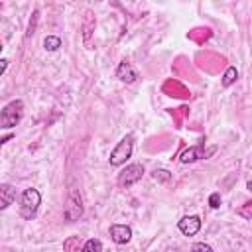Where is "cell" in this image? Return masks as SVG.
<instances>
[{
    "label": "cell",
    "mask_w": 252,
    "mask_h": 252,
    "mask_svg": "<svg viewBox=\"0 0 252 252\" xmlns=\"http://www.w3.org/2000/svg\"><path fill=\"white\" fill-rule=\"evenodd\" d=\"M39 205H41V193L35 187L24 189L22 197H20V217L26 220H32L37 215Z\"/></svg>",
    "instance_id": "6da1fadb"
},
{
    "label": "cell",
    "mask_w": 252,
    "mask_h": 252,
    "mask_svg": "<svg viewBox=\"0 0 252 252\" xmlns=\"http://www.w3.org/2000/svg\"><path fill=\"white\" fill-rule=\"evenodd\" d=\"M22 114H24V100L22 98L10 100L0 110V128H4V130L16 128L20 124V120H22Z\"/></svg>",
    "instance_id": "7a4b0ae2"
},
{
    "label": "cell",
    "mask_w": 252,
    "mask_h": 252,
    "mask_svg": "<svg viewBox=\"0 0 252 252\" xmlns=\"http://www.w3.org/2000/svg\"><path fill=\"white\" fill-rule=\"evenodd\" d=\"M132 152H134V136H132V134H128V136H124V138H122V140L112 148L110 158H108L110 165H112V167L124 165V163L132 158Z\"/></svg>",
    "instance_id": "3957f363"
},
{
    "label": "cell",
    "mask_w": 252,
    "mask_h": 252,
    "mask_svg": "<svg viewBox=\"0 0 252 252\" xmlns=\"http://www.w3.org/2000/svg\"><path fill=\"white\" fill-rule=\"evenodd\" d=\"M83 215V197L79 193L77 187H73L67 195V203H65V209H63V219L67 222H75L79 220Z\"/></svg>",
    "instance_id": "277c9868"
},
{
    "label": "cell",
    "mask_w": 252,
    "mask_h": 252,
    "mask_svg": "<svg viewBox=\"0 0 252 252\" xmlns=\"http://www.w3.org/2000/svg\"><path fill=\"white\" fill-rule=\"evenodd\" d=\"M144 173H146V169H144L142 163H130V165H126V167L118 173L116 181H118V185H120L122 189H128L130 185L138 183V181L142 179Z\"/></svg>",
    "instance_id": "5b68a950"
},
{
    "label": "cell",
    "mask_w": 252,
    "mask_h": 252,
    "mask_svg": "<svg viewBox=\"0 0 252 252\" xmlns=\"http://www.w3.org/2000/svg\"><path fill=\"white\" fill-rule=\"evenodd\" d=\"M201 217L197 215H185L181 220H177V228L183 236H195L201 230Z\"/></svg>",
    "instance_id": "8992f818"
},
{
    "label": "cell",
    "mask_w": 252,
    "mask_h": 252,
    "mask_svg": "<svg viewBox=\"0 0 252 252\" xmlns=\"http://www.w3.org/2000/svg\"><path fill=\"white\" fill-rule=\"evenodd\" d=\"M108 234L114 244H128L132 240V228L128 224H110Z\"/></svg>",
    "instance_id": "52a82bcc"
},
{
    "label": "cell",
    "mask_w": 252,
    "mask_h": 252,
    "mask_svg": "<svg viewBox=\"0 0 252 252\" xmlns=\"http://www.w3.org/2000/svg\"><path fill=\"white\" fill-rule=\"evenodd\" d=\"M116 79H120L122 83H134L136 79H138V73L132 69V65L124 59V61H120L118 63V67H116Z\"/></svg>",
    "instance_id": "ba28073f"
},
{
    "label": "cell",
    "mask_w": 252,
    "mask_h": 252,
    "mask_svg": "<svg viewBox=\"0 0 252 252\" xmlns=\"http://www.w3.org/2000/svg\"><path fill=\"white\" fill-rule=\"evenodd\" d=\"M16 201V187L12 183H0V211L8 209Z\"/></svg>",
    "instance_id": "9c48e42d"
},
{
    "label": "cell",
    "mask_w": 252,
    "mask_h": 252,
    "mask_svg": "<svg viewBox=\"0 0 252 252\" xmlns=\"http://www.w3.org/2000/svg\"><path fill=\"white\" fill-rule=\"evenodd\" d=\"M201 158H205L201 152H199V148H189V150H185L181 156H179V161L181 163H191V161H197V159H201Z\"/></svg>",
    "instance_id": "30bf717a"
},
{
    "label": "cell",
    "mask_w": 252,
    "mask_h": 252,
    "mask_svg": "<svg viewBox=\"0 0 252 252\" xmlns=\"http://www.w3.org/2000/svg\"><path fill=\"white\" fill-rule=\"evenodd\" d=\"M94 16H93V12L91 10H87L85 12V24H83V30H85V41H89V37H91V33H93V30H94Z\"/></svg>",
    "instance_id": "8fae6325"
},
{
    "label": "cell",
    "mask_w": 252,
    "mask_h": 252,
    "mask_svg": "<svg viewBox=\"0 0 252 252\" xmlns=\"http://www.w3.org/2000/svg\"><path fill=\"white\" fill-rule=\"evenodd\" d=\"M79 252H102V242L98 238H89L83 242Z\"/></svg>",
    "instance_id": "7c38bea8"
},
{
    "label": "cell",
    "mask_w": 252,
    "mask_h": 252,
    "mask_svg": "<svg viewBox=\"0 0 252 252\" xmlns=\"http://www.w3.org/2000/svg\"><path fill=\"white\" fill-rule=\"evenodd\" d=\"M81 238L79 236H69L65 242H63V250L65 252H79L81 250Z\"/></svg>",
    "instance_id": "4fadbf2b"
},
{
    "label": "cell",
    "mask_w": 252,
    "mask_h": 252,
    "mask_svg": "<svg viewBox=\"0 0 252 252\" xmlns=\"http://www.w3.org/2000/svg\"><path fill=\"white\" fill-rule=\"evenodd\" d=\"M236 79H238V71H236V67H228V69L224 71V75H222V87H230V85H234Z\"/></svg>",
    "instance_id": "5bb4252c"
},
{
    "label": "cell",
    "mask_w": 252,
    "mask_h": 252,
    "mask_svg": "<svg viewBox=\"0 0 252 252\" xmlns=\"http://www.w3.org/2000/svg\"><path fill=\"white\" fill-rule=\"evenodd\" d=\"M43 47H45V51H57L61 47V39L57 35H47L43 39Z\"/></svg>",
    "instance_id": "9a60e30c"
},
{
    "label": "cell",
    "mask_w": 252,
    "mask_h": 252,
    "mask_svg": "<svg viewBox=\"0 0 252 252\" xmlns=\"http://www.w3.org/2000/svg\"><path fill=\"white\" fill-rule=\"evenodd\" d=\"M152 177L156 179V181H159V183H167V181H171V171H167V169H154L152 171Z\"/></svg>",
    "instance_id": "2e32d148"
},
{
    "label": "cell",
    "mask_w": 252,
    "mask_h": 252,
    "mask_svg": "<svg viewBox=\"0 0 252 252\" xmlns=\"http://www.w3.org/2000/svg\"><path fill=\"white\" fill-rule=\"evenodd\" d=\"M191 252H215L207 242H195L193 246H191Z\"/></svg>",
    "instance_id": "e0dca14e"
},
{
    "label": "cell",
    "mask_w": 252,
    "mask_h": 252,
    "mask_svg": "<svg viewBox=\"0 0 252 252\" xmlns=\"http://www.w3.org/2000/svg\"><path fill=\"white\" fill-rule=\"evenodd\" d=\"M209 207H211V209H219V207H220V193L215 191V193L209 195Z\"/></svg>",
    "instance_id": "ac0fdd59"
},
{
    "label": "cell",
    "mask_w": 252,
    "mask_h": 252,
    "mask_svg": "<svg viewBox=\"0 0 252 252\" xmlns=\"http://www.w3.org/2000/svg\"><path fill=\"white\" fill-rule=\"evenodd\" d=\"M37 16H39V12L35 10V12H33V24L30 22V28H28V37H30V35H33V30H35V22H37Z\"/></svg>",
    "instance_id": "d6986e66"
},
{
    "label": "cell",
    "mask_w": 252,
    "mask_h": 252,
    "mask_svg": "<svg viewBox=\"0 0 252 252\" xmlns=\"http://www.w3.org/2000/svg\"><path fill=\"white\" fill-rule=\"evenodd\" d=\"M250 207H252V203L248 201V203H244V209H240L238 213H240L244 219H250Z\"/></svg>",
    "instance_id": "ffe728a7"
},
{
    "label": "cell",
    "mask_w": 252,
    "mask_h": 252,
    "mask_svg": "<svg viewBox=\"0 0 252 252\" xmlns=\"http://www.w3.org/2000/svg\"><path fill=\"white\" fill-rule=\"evenodd\" d=\"M8 59H4V57H0V75H4V71L8 69Z\"/></svg>",
    "instance_id": "44dd1931"
},
{
    "label": "cell",
    "mask_w": 252,
    "mask_h": 252,
    "mask_svg": "<svg viewBox=\"0 0 252 252\" xmlns=\"http://www.w3.org/2000/svg\"><path fill=\"white\" fill-rule=\"evenodd\" d=\"M12 138H14V136H12V134H8V136H4V138H2V140H0V146H4V144H6V142H8V140H12Z\"/></svg>",
    "instance_id": "7402d4cb"
},
{
    "label": "cell",
    "mask_w": 252,
    "mask_h": 252,
    "mask_svg": "<svg viewBox=\"0 0 252 252\" xmlns=\"http://www.w3.org/2000/svg\"><path fill=\"white\" fill-rule=\"evenodd\" d=\"M2 49H4V45H2V41H0V53H2Z\"/></svg>",
    "instance_id": "603a6c76"
}]
</instances>
